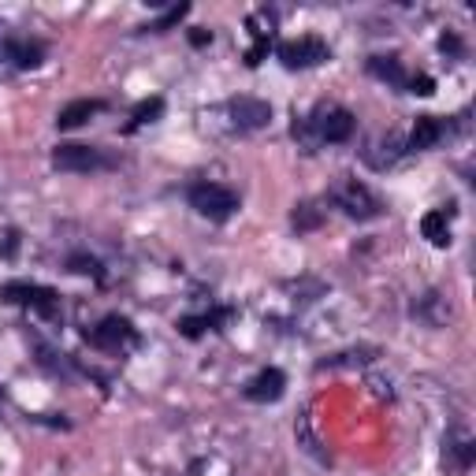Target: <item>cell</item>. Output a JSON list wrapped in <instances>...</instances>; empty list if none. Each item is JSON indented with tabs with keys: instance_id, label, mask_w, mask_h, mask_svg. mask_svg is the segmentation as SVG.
I'll return each instance as SVG.
<instances>
[{
	"instance_id": "1",
	"label": "cell",
	"mask_w": 476,
	"mask_h": 476,
	"mask_svg": "<svg viewBox=\"0 0 476 476\" xmlns=\"http://www.w3.org/2000/svg\"><path fill=\"white\" fill-rule=\"evenodd\" d=\"M354 131H358L354 112L331 105V101H320V105H313V112L294 116L291 123V134L305 153H313L317 146H343V141L354 138Z\"/></svg>"
},
{
	"instance_id": "2",
	"label": "cell",
	"mask_w": 476,
	"mask_h": 476,
	"mask_svg": "<svg viewBox=\"0 0 476 476\" xmlns=\"http://www.w3.org/2000/svg\"><path fill=\"white\" fill-rule=\"evenodd\" d=\"M49 45L34 34H19L15 27L0 23V75H15V71H34L41 68Z\"/></svg>"
},
{
	"instance_id": "3",
	"label": "cell",
	"mask_w": 476,
	"mask_h": 476,
	"mask_svg": "<svg viewBox=\"0 0 476 476\" xmlns=\"http://www.w3.org/2000/svg\"><path fill=\"white\" fill-rule=\"evenodd\" d=\"M327 201L335 205V209H339L343 216L358 220V223H368V220H380V216H383V201H380L376 194H372L365 182L350 179V175H343L335 186H331Z\"/></svg>"
},
{
	"instance_id": "4",
	"label": "cell",
	"mask_w": 476,
	"mask_h": 476,
	"mask_svg": "<svg viewBox=\"0 0 476 476\" xmlns=\"http://www.w3.org/2000/svg\"><path fill=\"white\" fill-rule=\"evenodd\" d=\"M186 201H190V209L198 216L213 220V223H227L242 205L238 190H231V186H223V182H190Z\"/></svg>"
},
{
	"instance_id": "5",
	"label": "cell",
	"mask_w": 476,
	"mask_h": 476,
	"mask_svg": "<svg viewBox=\"0 0 476 476\" xmlns=\"http://www.w3.org/2000/svg\"><path fill=\"white\" fill-rule=\"evenodd\" d=\"M82 339H86L93 350H101V354H112V358L131 354V350L141 343V339H138V327H134L127 317H119V313L101 317Z\"/></svg>"
},
{
	"instance_id": "6",
	"label": "cell",
	"mask_w": 476,
	"mask_h": 476,
	"mask_svg": "<svg viewBox=\"0 0 476 476\" xmlns=\"http://www.w3.org/2000/svg\"><path fill=\"white\" fill-rule=\"evenodd\" d=\"M0 298L12 302V305H27L30 313H37L41 320L60 324L64 320V305H60V294L52 286H41V283H4L0 286Z\"/></svg>"
},
{
	"instance_id": "7",
	"label": "cell",
	"mask_w": 476,
	"mask_h": 476,
	"mask_svg": "<svg viewBox=\"0 0 476 476\" xmlns=\"http://www.w3.org/2000/svg\"><path fill=\"white\" fill-rule=\"evenodd\" d=\"M276 60L286 71H309V68H320L324 60H331L327 41L317 34H305V37H291V41H279L276 45Z\"/></svg>"
},
{
	"instance_id": "8",
	"label": "cell",
	"mask_w": 476,
	"mask_h": 476,
	"mask_svg": "<svg viewBox=\"0 0 476 476\" xmlns=\"http://www.w3.org/2000/svg\"><path fill=\"white\" fill-rule=\"evenodd\" d=\"M112 157L97 146H82V141H68V146H56L52 149V168L56 172H68V175H90V172H105L112 168Z\"/></svg>"
},
{
	"instance_id": "9",
	"label": "cell",
	"mask_w": 476,
	"mask_h": 476,
	"mask_svg": "<svg viewBox=\"0 0 476 476\" xmlns=\"http://www.w3.org/2000/svg\"><path fill=\"white\" fill-rule=\"evenodd\" d=\"M227 119H231V131L257 134L272 123V105L261 97H231L227 101Z\"/></svg>"
},
{
	"instance_id": "10",
	"label": "cell",
	"mask_w": 476,
	"mask_h": 476,
	"mask_svg": "<svg viewBox=\"0 0 476 476\" xmlns=\"http://www.w3.org/2000/svg\"><path fill=\"white\" fill-rule=\"evenodd\" d=\"M454 131H462V123L443 119V116H417V123H413V131L406 138V153H428V149H436V146H443V141Z\"/></svg>"
},
{
	"instance_id": "11",
	"label": "cell",
	"mask_w": 476,
	"mask_h": 476,
	"mask_svg": "<svg viewBox=\"0 0 476 476\" xmlns=\"http://www.w3.org/2000/svg\"><path fill=\"white\" fill-rule=\"evenodd\" d=\"M406 157V141L395 134V131H387L380 138H372L368 146L361 149V160L368 164L372 172H387V168H395V164Z\"/></svg>"
},
{
	"instance_id": "12",
	"label": "cell",
	"mask_w": 476,
	"mask_h": 476,
	"mask_svg": "<svg viewBox=\"0 0 476 476\" xmlns=\"http://www.w3.org/2000/svg\"><path fill=\"white\" fill-rule=\"evenodd\" d=\"M246 27H250V34H254V45L246 49V68H257L261 60L268 56V49H272V37H276V15L268 12V8H261V12H254L250 19H246Z\"/></svg>"
},
{
	"instance_id": "13",
	"label": "cell",
	"mask_w": 476,
	"mask_h": 476,
	"mask_svg": "<svg viewBox=\"0 0 476 476\" xmlns=\"http://www.w3.org/2000/svg\"><path fill=\"white\" fill-rule=\"evenodd\" d=\"M283 395H286V376H283V368H261L257 376L242 387V399H246V402H257V406L279 402Z\"/></svg>"
},
{
	"instance_id": "14",
	"label": "cell",
	"mask_w": 476,
	"mask_h": 476,
	"mask_svg": "<svg viewBox=\"0 0 476 476\" xmlns=\"http://www.w3.org/2000/svg\"><path fill=\"white\" fill-rule=\"evenodd\" d=\"M472 462H476V443H472V440L458 436V432L443 440V469H447V472L462 476V472L472 469Z\"/></svg>"
},
{
	"instance_id": "15",
	"label": "cell",
	"mask_w": 476,
	"mask_h": 476,
	"mask_svg": "<svg viewBox=\"0 0 476 476\" xmlns=\"http://www.w3.org/2000/svg\"><path fill=\"white\" fill-rule=\"evenodd\" d=\"M109 105L101 97H78V101H71V105H64L60 109V116H56V127L60 131H78L82 123H86L90 116H97V112H105Z\"/></svg>"
},
{
	"instance_id": "16",
	"label": "cell",
	"mask_w": 476,
	"mask_h": 476,
	"mask_svg": "<svg viewBox=\"0 0 476 476\" xmlns=\"http://www.w3.org/2000/svg\"><path fill=\"white\" fill-rule=\"evenodd\" d=\"M365 71L372 78L387 82L391 90H406V82H409V71H406V64H402L399 56H368L365 60Z\"/></svg>"
},
{
	"instance_id": "17",
	"label": "cell",
	"mask_w": 476,
	"mask_h": 476,
	"mask_svg": "<svg viewBox=\"0 0 476 476\" xmlns=\"http://www.w3.org/2000/svg\"><path fill=\"white\" fill-rule=\"evenodd\" d=\"M227 320H231V309H213V313H201V317H182L179 331L186 339H201L205 331H220Z\"/></svg>"
},
{
	"instance_id": "18",
	"label": "cell",
	"mask_w": 476,
	"mask_h": 476,
	"mask_svg": "<svg viewBox=\"0 0 476 476\" xmlns=\"http://www.w3.org/2000/svg\"><path fill=\"white\" fill-rule=\"evenodd\" d=\"M413 317L417 320H424L428 327H443L447 324V317H450V305H447V298L443 294H424V298H417L413 302Z\"/></svg>"
},
{
	"instance_id": "19",
	"label": "cell",
	"mask_w": 476,
	"mask_h": 476,
	"mask_svg": "<svg viewBox=\"0 0 476 476\" xmlns=\"http://www.w3.org/2000/svg\"><path fill=\"white\" fill-rule=\"evenodd\" d=\"M421 235L432 242V246H450L454 242V235H450V213L447 209H432V213H424L421 216Z\"/></svg>"
},
{
	"instance_id": "20",
	"label": "cell",
	"mask_w": 476,
	"mask_h": 476,
	"mask_svg": "<svg viewBox=\"0 0 476 476\" xmlns=\"http://www.w3.org/2000/svg\"><path fill=\"white\" fill-rule=\"evenodd\" d=\"M327 220V209H324V201L317 198H309V201H298L294 205V213H291V223H294V231L305 235V231H317V227Z\"/></svg>"
},
{
	"instance_id": "21",
	"label": "cell",
	"mask_w": 476,
	"mask_h": 476,
	"mask_svg": "<svg viewBox=\"0 0 476 476\" xmlns=\"http://www.w3.org/2000/svg\"><path fill=\"white\" fill-rule=\"evenodd\" d=\"M294 436H298V447L309 454V458H317L320 465H327V462H331V454H327V450H320L324 443L313 436V428H309V409H302V417H298V424H294Z\"/></svg>"
},
{
	"instance_id": "22",
	"label": "cell",
	"mask_w": 476,
	"mask_h": 476,
	"mask_svg": "<svg viewBox=\"0 0 476 476\" xmlns=\"http://www.w3.org/2000/svg\"><path fill=\"white\" fill-rule=\"evenodd\" d=\"M160 116H164V97H146L141 105H134L127 131H138V127H146V123H157Z\"/></svg>"
},
{
	"instance_id": "23",
	"label": "cell",
	"mask_w": 476,
	"mask_h": 476,
	"mask_svg": "<svg viewBox=\"0 0 476 476\" xmlns=\"http://www.w3.org/2000/svg\"><path fill=\"white\" fill-rule=\"evenodd\" d=\"M186 15H190V4H172L160 19H153V23L138 27V30H141V34H164V30H172V27L179 23V19H186Z\"/></svg>"
},
{
	"instance_id": "24",
	"label": "cell",
	"mask_w": 476,
	"mask_h": 476,
	"mask_svg": "<svg viewBox=\"0 0 476 476\" xmlns=\"http://www.w3.org/2000/svg\"><path fill=\"white\" fill-rule=\"evenodd\" d=\"M68 264H71V272H82V276H93L97 283H105V272H101V261H93V257H71Z\"/></svg>"
},
{
	"instance_id": "25",
	"label": "cell",
	"mask_w": 476,
	"mask_h": 476,
	"mask_svg": "<svg viewBox=\"0 0 476 476\" xmlns=\"http://www.w3.org/2000/svg\"><path fill=\"white\" fill-rule=\"evenodd\" d=\"M406 93L432 97V93H436V78H432V75H409V82H406Z\"/></svg>"
},
{
	"instance_id": "26",
	"label": "cell",
	"mask_w": 476,
	"mask_h": 476,
	"mask_svg": "<svg viewBox=\"0 0 476 476\" xmlns=\"http://www.w3.org/2000/svg\"><path fill=\"white\" fill-rule=\"evenodd\" d=\"M440 49L450 52V56H462V41L454 37V34H443V37H440Z\"/></svg>"
},
{
	"instance_id": "27",
	"label": "cell",
	"mask_w": 476,
	"mask_h": 476,
	"mask_svg": "<svg viewBox=\"0 0 476 476\" xmlns=\"http://www.w3.org/2000/svg\"><path fill=\"white\" fill-rule=\"evenodd\" d=\"M190 41H194L198 49H201V45H213V30H194V34H190Z\"/></svg>"
},
{
	"instance_id": "28",
	"label": "cell",
	"mask_w": 476,
	"mask_h": 476,
	"mask_svg": "<svg viewBox=\"0 0 476 476\" xmlns=\"http://www.w3.org/2000/svg\"><path fill=\"white\" fill-rule=\"evenodd\" d=\"M0 402H4V391H0Z\"/></svg>"
}]
</instances>
